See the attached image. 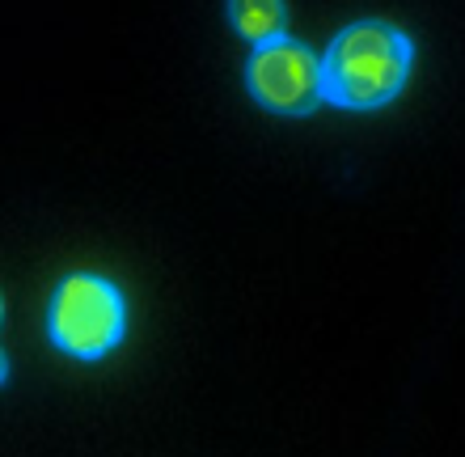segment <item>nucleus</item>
Listing matches in <instances>:
<instances>
[{
	"label": "nucleus",
	"instance_id": "f03ea898",
	"mask_svg": "<svg viewBox=\"0 0 465 457\" xmlns=\"http://www.w3.org/2000/svg\"><path fill=\"white\" fill-rule=\"evenodd\" d=\"M47 339L73 360H106L127 339V297L98 272L64 275L47 301Z\"/></svg>",
	"mask_w": 465,
	"mask_h": 457
},
{
	"label": "nucleus",
	"instance_id": "20e7f679",
	"mask_svg": "<svg viewBox=\"0 0 465 457\" xmlns=\"http://www.w3.org/2000/svg\"><path fill=\"white\" fill-rule=\"evenodd\" d=\"M229 25L245 43H271V38L288 35V5L283 0H229L224 5Z\"/></svg>",
	"mask_w": 465,
	"mask_h": 457
},
{
	"label": "nucleus",
	"instance_id": "423d86ee",
	"mask_svg": "<svg viewBox=\"0 0 465 457\" xmlns=\"http://www.w3.org/2000/svg\"><path fill=\"white\" fill-rule=\"evenodd\" d=\"M0 322H5V301H0Z\"/></svg>",
	"mask_w": 465,
	"mask_h": 457
},
{
	"label": "nucleus",
	"instance_id": "39448f33",
	"mask_svg": "<svg viewBox=\"0 0 465 457\" xmlns=\"http://www.w3.org/2000/svg\"><path fill=\"white\" fill-rule=\"evenodd\" d=\"M9 382V356H5V347H0V385Z\"/></svg>",
	"mask_w": 465,
	"mask_h": 457
},
{
	"label": "nucleus",
	"instance_id": "f257e3e1",
	"mask_svg": "<svg viewBox=\"0 0 465 457\" xmlns=\"http://www.w3.org/2000/svg\"><path fill=\"white\" fill-rule=\"evenodd\" d=\"M415 43L393 22H351L322 55V102L339 111H381L406 89Z\"/></svg>",
	"mask_w": 465,
	"mask_h": 457
},
{
	"label": "nucleus",
	"instance_id": "7ed1b4c3",
	"mask_svg": "<svg viewBox=\"0 0 465 457\" xmlns=\"http://www.w3.org/2000/svg\"><path fill=\"white\" fill-rule=\"evenodd\" d=\"M245 89L271 114H313L322 106V60L288 35L258 43L245 60Z\"/></svg>",
	"mask_w": 465,
	"mask_h": 457
}]
</instances>
